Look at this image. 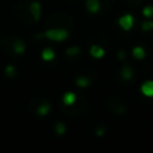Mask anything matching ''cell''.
<instances>
[{
	"mask_svg": "<svg viewBox=\"0 0 153 153\" xmlns=\"http://www.w3.org/2000/svg\"><path fill=\"white\" fill-rule=\"evenodd\" d=\"M131 55H133L136 60H142V59H145V56H146V50L143 49V47H141V45H136V47L133 48V50H131Z\"/></svg>",
	"mask_w": 153,
	"mask_h": 153,
	"instance_id": "9",
	"label": "cell"
},
{
	"mask_svg": "<svg viewBox=\"0 0 153 153\" xmlns=\"http://www.w3.org/2000/svg\"><path fill=\"white\" fill-rule=\"evenodd\" d=\"M142 14H143V17H146V18H152V17H153V6H151V5L145 6V7L142 8Z\"/></svg>",
	"mask_w": 153,
	"mask_h": 153,
	"instance_id": "17",
	"label": "cell"
},
{
	"mask_svg": "<svg viewBox=\"0 0 153 153\" xmlns=\"http://www.w3.org/2000/svg\"><path fill=\"white\" fill-rule=\"evenodd\" d=\"M5 73H6V75L10 76V78L14 76V75H16V68H14V66H12V65L6 66V67H5Z\"/></svg>",
	"mask_w": 153,
	"mask_h": 153,
	"instance_id": "18",
	"label": "cell"
},
{
	"mask_svg": "<svg viewBox=\"0 0 153 153\" xmlns=\"http://www.w3.org/2000/svg\"><path fill=\"white\" fill-rule=\"evenodd\" d=\"M90 54H91V56L94 57V59H102V57H104V55H105V50H104L103 47L97 45V44H93V45H91V48H90Z\"/></svg>",
	"mask_w": 153,
	"mask_h": 153,
	"instance_id": "5",
	"label": "cell"
},
{
	"mask_svg": "<svg viewBox=\"0 0 153 153\" xmlns=\"http://www.w3.org/2000/svg\"><path fill=\"white\" fill-rule=\"evenodd\" d=\"M121 76L123 80H130L133 78V69L129 66H123L121 69Z\"/></svg>",
	"mask_w": 153,
	"mask_h": 153,
	"instance_id": "10",
	"label": "cell"
},
{
	"mask_svg": "<svg viewBox=\"0 0 153 153\" xmlns=\"http://www.w3.org/2000/svg\"><path fill=\"white\" fill-rule=\"evenodd\" d=\"M140 91L145 97L152 98L153 97V80H146L145 82H142Z\"/></svg>",
	"mask_w": 153,
	"mask_h": 153,
	"instance_id": "4",
	"label": "cell"
},
{
	"mask_svg": "<svg viewBox=\"0 0 153 153\" xmlns=\"http://www.w3.org/2000/svg\"><path fill=\"white\" fill-rule=\"evenodd\" d=\"M69 32L66 30V29H48L44 31L43 36L50 41H54V42H62L65 39H67Z\"/></svg>",
	"mask_w": 153,
	"mask_h": 153,
	"instance_id": "1",
	"label": "cell"
},
{
	"mask_svg": "<svg viewBox=\"0 0 153 153\" xmlns=\"http://www.w3.org/2000/svg\"><path fill=\"white\" fill-rule=\"evenodd\" d=\"M118 24H120V26H121L124 31H129V30L134 26V17H133L131 14H129V13L123 14L122 17H120Z\"/></svg>",
	"mask_w": 153,
	"mask_h": 153,
	"instance_id": "2",
	"label": "cell"
},
{
	"mask_svg": "<svg viewBox=\"0 0 153 153\" xmlns=\"http://www.w3.org/2000/svg\"><path fill=\"white\" fill-rule=\"evenodd\" d=\"M86 8L90 13H97L100 10V1L99 0H86Z\"/></svg>",
	"mask_w": 153,
	"mask_h": 153,
	"instance_id": "7",
	"label": "cell"
},
{
	"mask_svg": "<svg viewBox=\"0 0 153 153\" xmlns=\"http://www.w3.org/2000/svg\"><path fill=\"white\" fill-rule=\"evenodd\" d=\"M76 85H78L79 87H81V88H86V87H88V85H90V79H88L87 76H85V75L78 76V79H76Z\"/></svg>",
	"mask_w": 153,
	"mask_h": 153,
	"instance_id": "13",
	"label": "cell"
},
{
	"mask_svg": "<svg viewBox=\"0 0 153 153\" xmlns=\"http://www.w3.org/2000/svg\"><path fill=\"white\" fill-rule=\"evenodd\" d=\"M117 56H118L120 60H124L126 59V51L124 50H120L118 54H117Z\"/></svg>",
	"mask_w": 153,
	"mask_h": 153,
	"instance_id": "19",
	"label": "cell"
},
{
	"mask_svg": "<svg viewBox=\"0 0 153 153\" xmlns=\"http://www.w3.org/2000/svg\"><path fill=\"white\" fill-rule=\"evenodd\" d=\"M13 51L16 54H23L25 51V43L22 39H17L13 43Z\"/></svg>",
	"mask_w": 153,
	"mask_h": 153,
	"instance_id": "11",
	"label": "cell"
},
{
	"mask_svg": "<svg viewBox=\"0 0 153 153\" xmlns=\"http://www.w3.org/2000/svg\"><path fill=\"white\" fill-rule=\"evenodd\" d=\"M103 134H104V129H103V128H99V129L97 130V135L100 136V135H103Z\"/></svg>",
	"mask_w": 153,
	"mask_h": 153,
	"instance_id": "20",
	"label": "cell"
},
{
	"mask_svg": "<svg viewBox=\"0 0 153 153\" xmlns=\"http://www.w3.org/2000/svg\"><path fill=\"white\" fill-rule=\"evenodd\" d=\"M41 57L43 61L45 62H49V61H53L55 59V51L51 49V48H44L41 53Z\"/></svg>",
	"mask_w": 153,
	"mask_h": 153,
	"instance_id": "8",
	"label": "cell"
},
{
	"mask_svg": "<svg viewBox=\"0 0 153 153\" xmlns=\"http://www.w3.org/2000/svg\"><path fill=\"white\" fill-rule=\"evenodd\" d=\"M75 100H76V96H75V93L72 92V91H67V92H65L63 96H62V103H63L66 106L73 105V104L75 103Z\"/></svg>",
	"mask_w": 153,
	"mask_h": 153,
	"instance_id": "6",
	"label": "cell"
},
{
	"mask_svg": "<svg viewBox=\"0 0 153 153\" xmlns=\"http://www.w3.org/2000/svg\"><path fill=\"white\" fill-rule=\"evenodd\" d=\"M29 11H30L32 18H33L36 22H38L39 18H41V14H42L41 4H39L38 1H32V2L30 4V6H29Z\"/></svg>",
	"mask_w": 153,
	"mask_h": 153,
	"instance_id": "3",
	"label": "cell"
},
{
	"mask_svg": "<svg viewBox=\"0 0 153 153\" xmlns=\"http://www.w3.org/2000/svg\"><path fill=\"white\" fill-rule=\"evenodd\" d=\"M55 131L57 135H63L66 133V126L62 122H57L55 124Z\"/></svg>",
	"mask_w": 153,
	"mask_h": 153,
	"instance_id": "16",
	"label": "cell"
},
{
	"mask_svg": "<svg viewBox=\"0 0 153 153\" xmlns=\"http://www.w3.org/2000/svg\"><path fill=\"white\" fill-rule=\"evenodd\" d=\"M141 29L143 31H151V30H153V20H151V19L143 20L141 23Z\"/></svg>",
	"mask_w": 153,
	"mask_h": 153,
	"instance_id": "14",
	"label": "cell"
},
{
	"mask_svg": "<svg viewBox=\"0 0 153 153\" xmlns=\"http://www.w3.org/2000/svg\"><path fill=\"white\" fill-rule=\"evenodd\" d=\"M49 111H50V105H49V103H42V104L38 105V108H37V114H38L39 116H45V115L49 114Z\"/></svg>",
	"mask_w": 153,
	"mask_h": 153,
	"instance_id": "12",
	"label": "cell"
},
{
	"mask_svg": "<svg viewBox=\"0 0 153 153\" xmlns=\"http://www.w3.org/2000/svg\"><path fill=\"white\" fill-rule=\"evenodd\" d=\"M79 53H80V48H79L78 45H72V47L67 48V50H66V54H67L68 56H75V55H78Z\"/></svg>",
	"mask_w": 153,
	"mask_h": 153,
	"instance_id": "15",
	"label": "cell"
}]
</instances>
